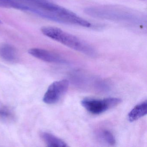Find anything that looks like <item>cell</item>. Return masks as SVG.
Here are the masks:
<instances>
[{
	"label": "cell",
	"instance_id": "cell-8",
	"mask_svg": "<svg viewBox=\"0 0 147 147\" xmlns=\"http://www.w3.org/2000/svg\"><path fill=\"white\" fill-rule=\"evenodd\" d=\"M147 113V101L145 100L134 107L128 114V119L130 122H134L145 116Z\"/></svg>",
	"mask_w": 147,
	"mask_h": 147
},
{
	"label": "cell",
	"instance_id": "cell-4",
	"mask_svg": "<svg viewBox=\"0 0 147 147\" xmlns=\"http://www.w3.org/2000/svg\"><path fill=\"white\" fill-rule=\"evenodd\" d=\"M121 102V100L117 98H108L103 99L87 98L82 100L81 104L88 112L98 115L115 107Z\"/></svg>",
	"mask_w": 147,
	"mask_h": 147
},
{
	"label": "cell",
	"instance_id": "cell-2",
	"mask_svg": "<svg viewBox=\"0 0 147 147\" xmlns=\"http://www.w3.org/2000/svg\"><path fill=\"white\" fill-rule=\"evenodd\" d=\"M84 12L95 18L125 23L139 27L146 26V17L130 9L109 6L91 7Z\"/></svg>",
	"mask_w": 147,
	"mask_h": 147
},
{
	"label": "cell",
	"instance_id": "cell-10",
	"mask_svg": "<svg viewBox=\"0 0 147 147\" xmlns=\"http://www.w3.org/2000/svg\"><path fill=\"white\" fill-rule=\"evenodd\" d=\"M0 7L26 11V5L17 0H0Z\"/></svg>",
	"mask_w": 147,
	"mask_h": 147
},
{
	"label": "cell",
	"instance_id": "cell-13",
	"mask_svg": "<svg viewBox=\"0 0 147 147\" xmlns=\"http://www.w3.org/2000/svg\"><path fill=\"white\" fill-rule=\"evenodd\" d=\"M17 1H18L22 2V3H24V4H26V3H29V2L34 1L36 0H17Z\"/></svg>",
	"mask_w": 147,
	"mask_h": 147
},
{
	"label": "cell",
	"instance_id": "cell-7",
	"mask_svg": "<svg viewBox=\"0 0 147 147\" xmlns=\"http://www.w3.org/2000/svg\"><path fill=\"white\" fill-rule=\"evenodd\" d=\"M0 57L11 63L17 62L19 58L16 49L8 44H4L0 45Z\"/></svg>",
	"mask_w": 147,
	"mask_h": 147
},
{
	"label": "cell",
	"instance_id": "cell-12",
	"mask_svg": "<svg viewBox=\"0 0 147 147\" xmlns=\"http://www.w3.org/2000/svg\"><path fill=\"white\" fill-rule=\"evenodd\" d=\"M100 137L106 142L111 145L116 144V138L113 134L108 130H104L100 132Z\"/></svg>",
	"mask_w": 147,
	"mask_h": 147
},
{
	"label": "cell",
	"instance_id": "cell-5",
	"mask_svg": "<svg viewBox=\"0 0 147 147\" xmlns=\"http://www.w3.org/2000/svg\"><path fill=\"white\" fill-rule=\"evenodd\" d=\"M69 86V82L63 80L53 82L49 86L43 98L44 103L49 105L57 103L66 93Z\"/></svg>",
	"mask_w": 147,
	"mask_h": 147
},
{
	"label": "cell",
	"instance_id": "cell-3",
	"mask_svg": "<svg viewBox=\"0 0 147 147\" xmlns=\"http://www.w3.org/2000/svg\"><path fill=\"white\" fill-rule=\"evenodd\" d=\"M43 34L54 41L90 57H95L97 53L91 45L75 36L54 26H44L41 29Z\"/></svg>",
	"mask_w": 147,
	"mask_h": 147
},
{
	"label": "cell",
	"instance_id": "cell-9",
	"mask_svg": "<svg viewBox=\"0 0 147 147\" xmlns=\"http://www.w3.org/2000/svg\"><path fill=\"white\" fill-rule=\"evenodd\" d=\"M40 136L47 146L51 147H66L68 145L63 140L47 132H42Z\"/></svg>",
	"mask_w": 147,
	"mask_h": 147
},
{
	"label": "cell",
	"instance_id": "cell-6",
	"mask_svg": "<svg viewBox=\"0 0 147 147\" xmlns=\"http://www.w3.org/2000/svg\"><path fill=\"white\" fill-rule=\"evenodd\" d=\"M32 56L46 62L57 64H67V62L60 56L46 50L38 48H32L28 51Z\"/></svg>",
	"mask_w": 147,
	"mask_h": 147
},
{
	"label": "cell",
	"instance_id": "cell-1",
	"mask_svg": "<svg viewBox=\"0 0 147 147\" xmlns=\"http://www.w3.org/2000/svg\"><path fill=\"white\" fill-rule=\"evenodd\" d=\"M25 5L27 11L51 21L86 28L93 26L92 24L73 12L47 0H36Z\"/></svg>",
	"mask_w": 147,
	"mask_h": 147
},
{
	"label": "cell",
	"instance_id": "cell-14",
	"mask_svg": "<svg viewBox=\"0 0 147 147\" xmlns=\"http://www.w3.org/2000/svg\"><path fill=\"white\" fill-rule=\"evenodd\" d=\"M1 23H2V22H1V20H0V24H1Z\"/></svg>",
	"mask_w": 147,
	"mask_h": 147
},
{
	"label": "cell",
	"instance_id": "cell-11",
	"mask_svg": "<svg viewBox=\"0 0 147 147\" xmlns=\"http://www.w3.org/2000/svg\"><path fill=\"white\" fill-rule=\"evenodd\" d=\"M14 119L15 116L11 109L7 107H0V120L5 122H10Z\"/></svg>",
	"mask_w": 147,
	"mask_h": 147
}]
</instances>
